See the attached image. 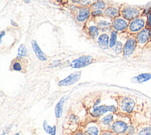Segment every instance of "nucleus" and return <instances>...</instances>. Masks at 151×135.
I'll list each match as a JSON object with an SVG mask.
<instances>
[{
	"instance_id": "obj_1",
	"label": "nucleus",
	"mask_w": 151,
	"mask_h": 135,
	"mask_svg": "<svg viewBox=\"0 0 151 135\" xmlns=\"http://www.w3.org/2000/svg\"><path fill=\"white\" fill-rule=\"evenodd\" d=\"M145 11V8L142 6L123 4L121 5L120 15L130 21L146 14Z\"/></svg>"
},
{
	"instance_id": "obj_2",
	"label": "nucleus",
	"mask_w": 151,
	"mask_h": 135,
	"mask_svg": "<svg viewBox=\"0 0 151 135\" xmlns=\"http://www.w3.org/2000/svg\"><path fill=\"white\" fill-rule=\"evenodd\" d=\"M71 9V13L76 21L80 24H84L91 17L90 7H80L74 5Z\"/></svg>"
},
{
	"instance_id": "obj_3",
	"label": "nucleus",
	"mask_w": 151,
	"mask_h": 135,
	"mask_svg": "<svg viewBox=\"0 0 151 135\" xmlns=\"http://www.w3.org/2000/svg\"><path fill=\"white\" fill-rule=\"evenodd\" d=\"M146 21L147 14L130 21L126 33L131 35L136 34L146 27Z\"/></svg>"
},
{
	"instance_id": "obj_4",
	"label": "nucleus",
	"mask_w": 151,
	"mask_h": 135,
	"mask_svg": "<svg viewBox=\"0 0 151 135\" xmlns=\"http://www.w3.org/2000/svg\"><path fill=\"white\" fill-rule=\"evenodd\" d=\"M84 28L85 33L91 38L97 39L100 35V30L94 17H90L88 21L84 24Z\"/></svg>"
},
{
	"instance_id": "obj_5",
	"label": "nucleus",
	"mask_w": 151,
	"mask_h": 135,
	"mask_svg": "<svg viewBox=\"0 0 151 135\" xmlns=\"http://www.w3.org/2000/svg\"><path fill=\"white\" fill-rule=\"evenodd\" d=\"M129 24V21L122 16H119L111 21V30L117 32L119 34L126 33Z\"/></svg>"
},
{
	"instance_id": "obj_6",
	"label": "nucleus",
	"mask_w": 151,
	"mask_h": 135,
	"mask_svg": "<svg viewBox=\"0 0 151 135\" xmlns=\"http://www.w3.org/2000/svg\"><path fill=\"white\" fill-rule=\"evenodd\" d=\"M137 46V43L134 35H131L127 34L126 41L123 45V53L124 57H128L132 54L134 52L136 47Z\"/></svg>"
},
{
	"instance_id": "obj_7",
	"label": "nucleus",
	"mask_w": 151,
	"mask_h": 135,
	"mask_svg": "<svg viewBox=\"0 0 151 135\" xmlns=\"http://www.w3.org/2000/svg\"><path fill=\"white\" fill-rule=\"evenodd\" d=\"M134 36L137 43V46L143 48L150 41L151 31L150 29L145 27L142 31L135 34Z\"/></svg>"
},
{
	"instance_id": "obj_8",
	"label": "nucleus",
	"mask_w": 151,
	"mask_h": 135,
	"mask_svg": "<svg viewBox=\"0 0 151 135\" xmlns=\"http://www.w3.org/2000/svg\"><path fill=\"white\" fill-rule=\"evenodd\" d=\"M94 20L100 31L101 33L108 31L109 30H111L112 20L110 19L109 18L103 15L95 17Z\"/></svg>"
},
{
	"instance_id": "obj_9",
	"label": "nucleus",
	"mask_w": 151,
	"mask_h": 135,
	"mask_svg": "<svg viewBox=\"0 0 151 135\" xmlns=\"http://www.w3.org/2000/svg\"><path fill=\"white\" fill-rule=\"evenodd\" d=\"M93 57L91 56H82L73 60L70 66L73 68H81L91 64L93 62Z\"/></svg>"
},
{
	"instance_id": "obj_10",
	"label": "nucleus",
	"mask_w": 151,
	"mask_h": 135,
	"mask_svg": "<svg viewBox=\"0 0 151 135\" xmlns=\"http://www.w3.org/2000/svg\"><path fill=\"white\" fill-rule=\"evenodd\" d=\"M121 5L111 4L104 10V16L109 18L111 20L120 16Z\"/></svg>"
},
{
	"instance_id": "obj_11",
	"label": "nucleus",
	"mask_w": 151,
	"mask_h": 135,
	"mask_svg": "<svg viewBox=\"0 0 151 135\" xmlns=\"http://www.w3.org/2000/svg\"><path fill=\"white\" fill-rule=\"evenodd\" d=\"M81 78V72L76 71L58 82L59 86H69L77 82Z\"/></svg>"
},
{
	"instance_id": "obj_12",
	"label": "nucleus",
	"mask_w": 151,
	"mask_h": 135,
	"mask_svg": "<svg viewBox=\"0 0 151 135\" xmlns=\"http://www.w3.org/2000/svg\"><path fill=\"white\" fill-rule=\"evenodd\" d=\"M134 101L132 98L126 97L122 101L120 108L122 111L127 113H130L133 111L134 108Z\"/></svg>"
},
{
	"instance_id": "obj_13",
	"label": "nucleus",
	"mask_w": 151,
	"mask_h": 135,
	"mask_svg": "<svg viewBox=\"0 0 151 135\" xmlns=\"http://www.w3.org/2000/svg\"><path fill=\"white\" fill-rule=\"evenodd\" d=\"M116 111V108L114 105H101L97 107H95L93 110L91 111V114L93 116L98 117L103 114L104 113L107 111L115 112Z\"/></svg>"
},
{
	"instance_id": "obj_14",
	"label": "nucleus",
	"mask_w": 151,
	"mask_h": 135,
	"mask_svg": "<svg viewBox=\"0 0 151 135\" xmlns=\"http://www.w3.org/2000/svg\"><path fill=\"white\" fill-rule=\"evenodd\" d=\"M97 40V43L100 47L103 49H107L109 47L110 37L109 34L106 32H102L99 36Z\"/></svg>"
},
{
	"instance_id": "obj_15",
	"label": "nucleus",
	"mask_w": 151,
	"mask_h": 135,
	"mask_svg": "<svg viewBox=\"0 0 151 135\" xmlns=\"http://www.w3.org/2000/svg\"><path fill=\"white\" fill-rule=\"evenodd\" d=\"M31 44H32V47L33 50L34 51L36 56H37V57L42 61H45L47 60V58L46 55L45 54V53L41 50V49H40V47H39L38 44H37V43L36 42L35 40H32L31 42Z\"/></svg>"
},
{
	"instance_id": "obj_16",
	"label": "nucleus",
	"mask_w": 151,
	"mask_h": 135,
	"mask_svg": "<svg viewBox=\"0 0 151 135\" xmlns=\"http://www.w3.org/2000/svg\"><path fill=\"white\" fill-rule=\"evenodd\" d=\"M127 124L124 122L121 121H117L114 122L112 126L113 130L117 134L124 133L127 129Z\"/></svg>"
},
{
	"instance_id": "obj_17",
	"label": "nucleus",
	"mask_w": 151,
	"mask_h": 135,
	"mask_svg": "<svg viewBox=\"0 0 151 135\" xmlns=\"http://www.w3.org/2000/svg\"><path fill=\"white\" fill-rule=\"evenodd\" d=\"M112 4H109L106 2L104 0H97L92 5H91L90 9L91 11L96 9H101L104 10L108 7H109Z\"/></svg>"
},
{
	"instance_id": "obj_18",
	"label": "nucleus",
	"mask_w": 151,
	"mask_h": 135,
	"mask_svg": "<svg viewBox=\"0 0 151 135\" xmlns=\"http://www.w3.org/2000/svg\"><path fill=\"white\" fill-rule=\"evenodd\" d=\"M151 79V73H144L138 75L137 76L133 78L132 81L134 82L143 83L146 82Z\"/></svg>"
},
{
	"instance_id": "obj_19",
	"label": "nucleus",
	"mask_w": 151,
	"mask_h": 135,
	"mask_svg": "<svg viewBox=\"0 0 151 135\" xmlns=\"http://www.w3.org/2000/svg\"><path fill=\"white\" fill-rule=\"evenodd\" d=\"M67 98V96L63 97L60 101L57 103V104L55 106V114L57 118H60L62 115V111H63V106L64 103V101L65 99Z\"/></svg>"
},
{
	"instance_id": "obj_20",
	"label": "nucleus",
	"mask_w": 151,
	"mask_h": 135,
	"mask_svg": "<svg viewBox=\"0 0 151 135\" xmlns=\"http://www.w3.org/2000/svg\"><path fill=\"white\" fill-rule=\"evenodd\" d=\"M118 33L111 30L110 33V40H109V47L113 48L115 47L117 41V36H118Z\"/></svg>"
},
{
	"instance_id": "obj_21",
	"label": "nucleus",
	"mask_w": 151,
	"mask_h": 135,
	"mask_svg": "<svg viewBox=\"0 0 151 135\" xmlns=\"http://www.w3.org/2000/svg\"><path fill=\"white\" fill-rule=\"evenodd\" d=\"M12 69L15 71H21L23 69L22 63L21 62V59H15L13 60L11 64Z\"/></svg>"
},
{
	"instance_id": "obj_22",
	"label": "nucleus",
	"mask_w": 151,
	"mask_h": 135,
	"mask_svg": "<svg viewBox=\"0 0 151 135\" xmlns=\"http://www.w3.org/2000/svg\"><path fill=\"white\" fill-rule=\"evenodd\" d=\"M27 54V48L24 44H21L18 50L17 57H22L26 55Z\"/></svg>"
},
{
	"instance_id": "obj_23",
	"label": "nucleus",
	"mask_w": 151,
	"mask_h": 135,
	"mask_svg": "<svg viewBox=\"0 0 151 135\" xmlns=\"http://www.w3.org/2000/svg\"><path fill=\"white\" fill-rule=\"evenodd\" d=\"M103 15H104V11L101 9L93 10V11H91V17L94 18L103 16Z\"/></svg>"
},
{
	"instance_id": "obj_24",
	"label": "nucleus",
	"mask_w": 151,
	"mask_h": 135,
	"mask_svg": "<svg viewBox=\"0 0 151 135\" xmlns=\"http://www.w3.org/2000/svg\"><path fill=\"white\" fill-rule=\"evenodd\" d=\"M123 43L120 41L117 40L115 46V52L116 53H120L121 52H123Z\"/></svg>"
},
{
	"instance_id": "obj_25",
	"label": "nucleus",
	"mask_w": 151,
	"mask_h": 135,
	"mask_svg": "<svg viewBox=\"0 0 151 135\" xmlns=\"http://www.w3.org/2000/svg\"><path fill=\"white\" fill-rule=\"evenodd\" d=\"M87 132L88 135H97L98 129L96 127H91L88 128Z\"/></svg>"
},
{
	"instance_id": "obj_26",
	"label": "nucleus",
	"mask_w": 151,
	"mask_h": 135,
	"mask_svg": "<svg viewBox=\"0 0 151 135\" xmlns=\"http://www.w3.org/2000/svg\"><path fill=\"white\" fill-rule=\"evenodd\" d=\"M138 135H151V127H145L143 128Z\"/></svg>"
},
{
	"instance_id": "obj_27",
	"label": "nucleus",
	"mask_w": 151,
	"mask_h": 135,
	"mask_svg": "<svg viewBox=\"0 0 151 135\" xmlns=\"http://www.w3.org/2000/svg\"><path fill=\"white\" fill-rule=\"evenodd\" d=\"M43 127H44V130L48 134H51V133L53 130V128H54V127H52L48 126V124H47L46 121H44V122L43 123Z\"/></svg>"
},
{
	"instance_id": "obj_28",
	"label": "nucleus",
	"mask_w": 151,
	"mask_h": 135,
	"mask_svg": "<svg viewBox=\"0 0 151 135\" xmlns=\"http://www.w3.org/2000/svg\"><path fill=\"white\" fill-rule=\"evenodd\" d=\"M113 120V116L111 114H109L106 116H105L103 119H102V123L104 124H109L111 121Z\"/></svg>"
},
{
	"instance_id": "obj_29",
	"label": "nucleus",
	"mask_w": 151,
	"mask_h": 135,
	"mask_svg": "<svg viewBox=\"0 0 151 135\" xmlns=\"http://www.w3.org/2000/svg\"><path fill=\"white\" fill-rule=\"evenodd\" d=\"M146 27L151 30V10H150L147 14V21Z\"/></svg>"
},
{
	"instance_id": "obj_30",
	"label": "nucleus",
	"mask_w": 151,
	"mask_h": 135,
	"mask_svg": "<svg viewBox=\"0 0 151 135\" xmlns=\"http://www.w3.org/2000/svg\"><path fill=\"white\" fill-rule=\"evenodd\" d=\"M69 1L72 3V4L77 7H79L83 1V0H69Z\"/></svg>"
},
{
	"instance_id": "obj_31",
	"label": "nucleus",
	"mask_w": 151,
	"mask_h": 135,
	"mask_svg": "<svg viewBox=\"0 0 151 135\" xmlns=\"http://www.w3.org/2000/svg\"><path fill=\"white\" fill-rule=\"evenodd\" d=\"M51 135H55V126H54V128L51 134Z\"/></svg>"
},
{
	"instance_id": "obj_32",
	"label": "nucleus",
	"mask_w": 151,
	"mask_h": 135,
	"mask_svg": "<svg viewBox=\"0 0 151 135\" xmlns=\"http://www.w3.org/2000/svg\"><path fill=\"white\" fill-rule=\"evenodd\" d=\"M101 135H113V134L112 133H104Z\"/></svg>"
},
{
	"instance_id": "obj_33",
	"label": "nucleus",
	"mask_w": 151,
	"mask_h": 135,
	"mask_svg": "<svg viewBox=\"0 0 151 135\" xmlns=\"http://www.w3.org/2000/svg\"><path fill=\"white\" fill-rule=\"evenodd\" d=\"M25 3H29L30 2V0H23Z\"/></svg>"
},
{
	"instance_id": "obj_34",
	"label": "nucleus",
	"mask_w": 151,
	"mask_h": 135,
	"mask_svg": "<svg viewBox=\"0 0 151 135\" xmlns=\"http://www.w3.org/2000/svg\"><path fill=\"white\" fill-rule=\"evenodd\" d=\"M11 22H12V24L13 25H17V24H15V22H14L13 21H11Z\"/></svg>"
},
{
	"instance_id": "obj_35",
	"label": "nucleus",
	"mask_w": 151,
	"mask_h": 135,
	"mask_svg": "<svg viewBox=\"0 0 151 135\" xmlns=\"http://www.w3.org/2000/svg\"><path fill=\"white\" fill-rule=\"evenodd\" d=\"M76 135H83V134H81V133H79V134H76Z\"/></svg>"
},
{
	"instance_id": "obj_36",
	"label": "nucleus",
	"mask_w": 151,
	"mask_h": 135,
	"mask_svg": "<svg viewBox=\"0 0 151 135\" xmlns=\"http://www.w3.org/2000/svg\"><path fill=\"white\" fill-rule=\"evenodd\" d=\"M15 135H19V133H16Z\"/></svg>"
},
{
	"instance_id": "obj_37",
	"label": "nucleus",
	"mask_w": 151,
	"mask_h": 135,
	"mask_svg": "<svg viewBox=\"0 0 151 135\" xmlns=\"http://www.w3.org/2000/svg\"><path fill=\"white\" fill-rule=\"evenodd\" d=\"M58 1H64V0H58Z\"/></svg>"
},
{
	"instance_id": "obj_38",
	"label": "nucleus",
	"mask_w": 151,
	"mask_h": 135,
	"mask_svg": "<svg viewBox=\"0 0 151 135\" xmlns=\"http://www.w3.org/2000/svg\"><path fill=\"white\" fill-rule=\"evenodd\" d=\"M150 31H151V30H150ZM150 42H151V38H150Z\"/></svg>"
},
{
	"instance_id": "obj_39",
	"label": "nucleus",
	"mask_w": 151,
	"mask_h": 135,
	"mask_svg": "<svg viewBox=\"0 0 151 135\" xmlns=\"http://www.w3.org/2000/svg\"><path fill=\"white\" fill-rule=\"evenodd\" d=\"M150 10H151V9H150Z\"/></svg>"
}]
</instances>
